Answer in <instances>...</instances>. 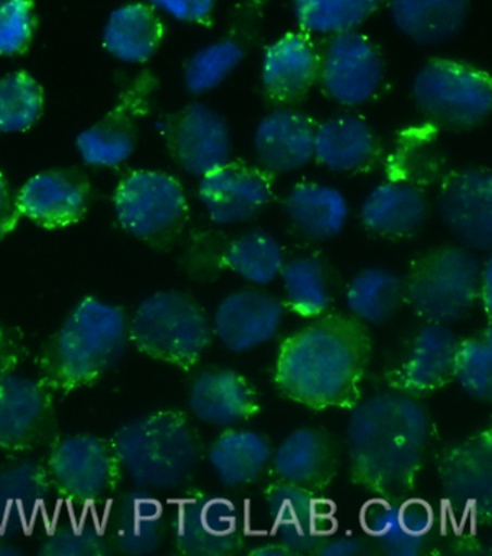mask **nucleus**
Returning a JSON list of instances; mask_svg holds the SVG:
<instances>
[{
	"label": "nucleus",
	"mask_w": 492,
	"mask_h": 556,
	"mask_svg": "<svg viewBox=\"0 0 492 556\" xmlns=\"http://www.w3.org/2000/svg\"><path fill=\"white\" fill-rule=\"evenodd\" d=\"M371 354L366 323L351 314L320 315L280 343L276 388L307 409L354 408L363 397Z\"/></svg>",
	"instance_id": "obj_1"
},
{
	"label": "nucleus",
	"mask_w": 492,
	"mask_h": 556,
	"mask_svg": "<svg viewBox=\"0 0 492 556\" xmlns=\"http://www.w3.org/2000/svg\"><path fill=\"white\" fill-rule=\"evenodd\" d=\"M346 453L354 484L386 498L415 490L430 440L428 409L416 396L377 393L351 408Z\"/></svg>",
	"instance_id": "obj_2"
},
{
	"label": "nucleus",
	"mask_w": 492,
	"mask_h": 556,
	"mask_svg": "<svg viewBox=\"0 0 492 556\" xmlns=\"http://www.w3.org/2000/svg\"><path fill=\"white\" fill-rule=\"evenodd\" d=\"M129 345L126 309L98 296L83 298L39 350L37 378L60 395L94 387Z\"/></svg>",
	"instance_id": "obj_3"
},
{
	"label": "nucleus",
	"mask_w": 492,
	"mask_h": 556,
	"mask_svg": "<svg viewBox=\"0 0 492 556\" xmlns=\"http://www.w3.org/2000/svg\"><path fill=\"white\" fill-rule=\"evenodd\" d=\"M110 441L131 488L157 496L190 488L204 453L200 433L178 409L127 420Z\"/></svg>",
	"instance_id": "obj_4"
},
{
	"label": "nucleus",
	"mask_w": 492,
	"mask_h": 556,
	"mask_svg": "<svg viewBox=\"0 0 492 556\" xmlns=\"http://www.w3.org/2000/svg\"><path fill=\"white\" fill-rule=\"evenodd\" d=\"M213 326L197 300L181 291H157L129 315L136 352L164 365L191 370L211 344Z\"/></svg>",
	"instance_id": "obj_5"
},
{
	"label": "nucleus",
	"mask_w": 492,
	"mask_h": 556,
	"mask_svg": "<svg viewBox=\"0 0 492 556\" xmlns=\"http://www.w3.org/2000/svg\"><path fill=\"white\" fill-rule=\"evenodd\" d=\"M43 463L56 503L81 514H101L125 479L112 441L93 433L56 437Z\"/></svg>",
	"instance_id": "obj_6"
},
{
	"label": "nucleus",
	"mask_w": 492,
	"mask_h": 556,
	"mask_svg": "<svg viewBox=\"0 0 492 556\" xmlns=\"http://www.w3.org/2000/svg\"><path fill=\"white\" fill-rule=\"evenodd\" d=\"M481 270L471 249H432L413 261L404 279V302L425 321H459L480 301Z\"/></svg>",
	"instance_id": "obj_7"
},
{
	"label": "nucleus",
	"mask_w": 492,
	"mask_h": 556,
	"mask_svg": "<svg viewBox=\"0 0 492 556\" xmlns=\"http://www.w3.org/2000/svg\"><path fill=\"white\" fill-rule=\"evenodd\" d=\"M412 98L426 119L441 128L471 130L492 108L490 74L463 61L432 59L417 72Z\"/></svg>",
	"instance_id": "obj_8"
},
{
	"label": "nucleus",
	"mask_w": 492,
	"mask_h": 556,
	"mask_svg": "<svg viewBox=\"0 0 492 556\" xmlns=\"http://www.w3.org/2000/svg\"><path fill=\"white\" fill-rule=\"evenodd\" d=\"M113 207L126 233L155 249L173 247L190 220L182 184L160 170H134L123 177Z\"/></svg>",
	"instance_id": "obj_9"
},
{
	"label": "nucleus",
	"mask_w": 492,
	"mask_h": 556,
	"mask_svg": "<svg viewBox=\"0 0 492 556\" xmlns=\"http://www.w3.org/2000/svg\"><path fill=\"white\" fill-rule=\"evenodd\" d=\"M318 52V85L328 99L355 108L379 93L384 80V60L366 35L355 30L328 35Z\"/></svg>",
	"instance_id": "obj_10"
},
{
	"label": "nucleus",
	"mask_w": 492,
	"mask_h": 556,
	"mask_svg": "<svg viewBox=\"0 0 492 556\" xmlns=\"http://www.w3.org/2000/svg\"><path fill=\"white\" fill-rule=\"evenodd\" d=\"M55 393L38 378L12 374L0 380V451L29 455L56 440Z\"/></svg>",
	"instance_id": "obj_11"
},
{
	"label": "nucleus",
	"mask_w": 492,
	"mask_h": 556,
	"mask_svg": "<svg viewBox=\"0 0 492 556\" xmlns=\"http://www.w3.org/2000/svg\"><path fill=\"white\" fill-rule=\"evenodd\" d=\"M168 531L179 554L231 555L244 546L243 518L235 503L206 493H188L174 503Z\"/></svg>",
	"instance_id": "obj_12"
},
{
	"label": "nucleus",
	"mask_w": 492,
	"mask_h": 556,
	"mask_svg": "<svg viewBox=\"0 0 492 556\" xmlns=\"http://www.w3.org/2000/svg\"><path fill=\"white\" fill-rule=\"evenodd\" d=\"M165 144L175 164L187 174L204 177L231 160L227 121L204 103H190L165 122Z\"/></svg>",
	"instance_id": "obj_13"
},
{
	"label": "nucleus",
	"mask_w": 492,
	"mask_h": 556,
	"mask_svg": "<svg viewBox=\"0 0 492 556\" xmlns=\"http://www.w3.org/2000/svg\"><path fill=\"white\" fill-rule=\"evenodd\" d=\"M274 186L275 175L261 166L230 160L201 178L198 199L214 225H240L266 208Z\"/></svg>",
	"instance_id": "obj_14"
},
{
	"label": "nucleus",
	"mask_w": 492,
	"mask_h": 556,
	"mask_svg": "<svg viewBox=\"0 0 492 556\" xmlns=\"http://www.w3.org/2000/svg\"><path fill=\"white\" fill-rule=\"evenodd\" d=\"M438 212L447 229L471 251L492 248V177L484 166L455 169L441 181Z\"/></svg>",
	"instance_id": "obj_15"
},
{
	"label": "nucleus",
	"mask_w": 492,
	"mask_h": 556,
	"mask_svg": "<svg viewBox=\"0 0 492 556\" xmlns=\"http://www.w3.org/2000/svg\"><path fill=\"white\" fill-rule=\"evenodd\" d=\"M153 90L155 78L144 73L123 91L116 106L108 115L78 135V153L86 164L116 168L134 155L139 122L147 115L149 96Z\"/></svg>",
	"instance_id": "obj_16"
},
{
	"label": "nucleus",
	"mask_w": 492,
	"mask_h": 556,
	"mask_svg": "<svg viewBox=\"0 0 492 556\" xmlns=\"http://www.w3.org/2000/svg\"><path fill=\"white\" fill-rule=\"evenodd\" d=\"M265 502L275 541L292 555L316 554L336 529L333 506L318 493L278 480L267 485Z\"/></svg>",
	"instance_id": "obj_17"
},
{
	"label": "nucleus",
	"mask_w": 492,
	"mask_h": 556,
	"mask_svg": "<svg viewBox=\"0 0 492 556\" xmlns=\"http://www.w3.org/2000/svg\"><path fill=\"white\" fill-rule=\"evenodd\" d=\"M491 431L443 451L439 477L452 510L472 522H489L492 498Z\"/></svg>",
	"instance_id": "obj_18"
},
{
	"label": "nucleus",
	"mask_w": 492,
	"mask_h": 556,
	"mask_svg": "<svg viewBox=\"0 0 492 556\" xmlns=\"http://www.w3.org/2000/svg\"><path fill=\"white\" fill-rule=\"evenodd\" d=\"M100 518L113 554H155L168 532V510L164 502L157 494L135 488L118 492Z\"/></svg>",
	"instance_id": "obj_19"
},
{
	"label": "nucleus",
	"mask_w": 492,
	"mask_h": 556,
	"mask_svg": "<svg viewBox=\"0 0 492 556\" xmlns=\"http://www.w3.org/2000/svg\"><path fill=\"white\" fill-rule=\"evenodd\" d=\"M91 184L85 170L54 168L34 175L16 194L22 216L43 229H64L86 217Z\"/></svg>",
	"instance_id": "obj_20"
},
{
	"label": "nucleus",
	"mask_w": 492,
	"mask_h": 556,
	"mask_svg": "<svg viewBox=\"0 0 492 556\" xmlns=\"http://www.w3.org/2000/svg\"><path fill=\"white\" fill-rule=\"evenodd\" d=\"M285 318L278 298L258 289L228 293L213 318V332L228 352L243 354L270 343Z\"/></svg>",
	"instance_id": "obj_21"
},
{
	"label": "nucleus",
	"mask_w": 492,
	"mask_h": 556,
	"mask_svg": "<svg viewBox=\"0 0 492 556\" xmlns=\"http://www.w3.org/2000/svg\"><path fill=\"white\" fill-rule=\"evenodd\" d=\"M54 493L46 463L16 455L0 463V529L25 538L41 527Z\"/></svg>",
	"instance_id": "obj_22"
},
{
	"label": "nucleus",
	"mask_w": 492,
	"mask_h": 556,
	"mask_svg": "<svg viewBox=\"0 0 492 556\" xmlns=\"http://www.w3.org/2000/svg\"><path fill=\"white\" fill-rule=\"evenodd\" d=\"M319 52L311 35L291 33L266 48L262 60V87L266 99L291 108L318 85Z\"/></svg>",
	"instance_id": "obj_23"
},
{
	"label": "nucleus",
	"mask_w": 492,
	"mask_h": 556,
	"mask_svg": "<svg viewBox=\"0 0 492 556\" xmlns=\"http://www.w3.org/2000/svg\"><path fill=\"white\" fill-rule=\"evenodd\" d=\"M318 122L297 109L278 108L258 122L254 151L258 166L272 175L291 174L315 156Z\"/></svg>",
	"instance_id": "obj_24"
},
{
	"label": "nucleus",
	"mask_w": 492,
	"mask_h": 556,
	"mask_svg": "<svg viewBox=\"0 0 492 556\" xmlns=\"http://www.w3.org/2000/svg\"><path fill=\"white\" fill-rule=\"evenodd\" d=\"M458 341L450 327L428 323L416 332L402 365L390 374V387L416 397L439 391L454 379Z\"/></svg>",
	"instance_id": "obj_25"
},
{
	"label": "nucleus",
	"mask_w": 492,
	"mask_h": 556,
	"mask_svg": "<svg viewBox=\"0 0 492 556\" xmlns=\"http://www.w3.org/2000/svg\"><path fill=\"white\" fill-rule=\"evenodd\" d=\"M191 414L206 425L232 428L261 413L256 389L232 369H206L197 375L188 391Z\"/></svg>",
	"instance_id": "obj_26"
},
{
	"label": "nucleus",
	"mask_w": 492,
	"mask_h": 556,
	"mask_svg": "<svg viewBox=\"0 0 492 556\" xmlns=\"http://www.w3.org/2000/svg\"><path fill=\"white\" fill-rule=\"evenodd\" d=\"M272 462L278 480L320 493L336 479L338 450L325 429L303 427L280 442Z\"/></svg>",
	"instance_id": "obj_27"
},
{
	"label": "nucleus",
	"mask_w": 492,
	"mask_h": 556,
	"mask_svg": "<svg viewBox=\"0 0 492 556\" xmlns=\"http://www.w3.org/2000/svg\"><path fill=\"white\" fill-rule=\"evenodd\" d=\"M428 217L429 200L424 188L404 179L380 184L359 208L363 226L370 233L386 239L411 238Z\"/></svg>",
	"instance_id": "obj_28"
},
{
	"label": "nucleus",
	"mask_w": 492,
	"mask_h": 556,
	"mask_svg": "<svg viewBox=\"0 0 492 556\" xmlns=\"http://www.w3.org/2000/svg\"><path fill=\"white\" fill-rule=\"evenodd\" d=\"M381 155L380 139L363 117H331L316 129L314 157L332 173H364L371 169Z\"/></svg>",
	"instance_id": "obj_29"
},
{
	"label": "nucleus",
	"mask_w": 492,
	"mask_h": 556,
	"mask_svg": "<svg viewBox=\"0 0 492 556\" xmlns=\"http://www.w3.org/2000/svg\"><path fill=\"white\" fill-rule=\"evenodd\" d=\"M164 37V22L152 4L127 3L110 13L101 41L114 59L142 64L156 54Z\"/></svg>",
	"instance_id": "obj_30"
},
{
	"label": "nucleus",
	"mask_w": 492,
	"mask_h": 556,
	"mask_svg": "<svg viewBox=\"0 0 492 556\" xmlns=\"http://www.w3.org/2000/svg\"><path fill=\"white\" fill-rule=\"evenodd\" d=\"M274 457V446L261 432L230 428L211 442L206 458L226 488L256 483Z\"/></svg>",
	"instance_id": "obj_31"
},
{
	"label": "nucleus",
	"mask_w": 492,
	"mask_h": 556,
	"mask_svg": "<svg viewBox=\"0 0 492 556\" xmlns=\"http://www.w3.org/2000/svg\"><path fill=\"white\" fill-rule=\"evenodd\" d=\"M285 212L299 233L315 242L337 238L350 216L345 195L336 187L316 182L293 186L285 199Z\"/></svg>",
	"instance_id": "obj_32"
},
{
	"label": "nucleus",
	"mask_w": 492,
	"mask_h": 556,
	"mask_svg": "<svg viewBox=\"0 0 492 556\" xmlns=\"http://www.w3.org/2000/svg\"><path fill=\"white\" fill-rule=\"evenodd\" d=\"M471 0H392L394 25L417 46L450 41L464 29Z\"/></svg>",
	"instance_id": "obj_33"
},
{
	"label": "nucleus",
	"mask_w": 492,
	"mask_h": 556,
	"mask_svg": "<svg viewBox=\"0 0 492 556\" xmlns=\"http://www.w3.org/2000/svg\"><path fill=\"white\" fill-rule=\"evenodd\" d=\"M256 42V29L243 22L231 26L217 41L202 47L184 67V85L191 94L217 89L250 54Z\"/></svg>",
	"instance_id": "obj_34"
},
{
	"label": "nucleus",
	"mask_w": 492,
	"mask_h": 556,
	"mask_svg": "<svg viewBox=\"0 0 492 556\" xmlns=\"http://www.w3.org/2000/svg\"><path fill=\"white\" fill-rule=\"evenodd\" d=\"M37 553L43 556H109L113 555L101 518L63 509L48 516L39 527Z\"/></svg>",
	"instance_id": "obj_35"
},
{
	"label": "nucleus",
	"mask_w": 492,
	"mask_h": 556,
	"mask_svg": "<svg viewBox=\"0 0 492 556\" xmlns=\"http://www.w3.org/2000/svg\"><path fill=\"white\" fill-rule=\"evenodd\" d=\"M285 253L278 239L265 230H250L224 247L219 266L248 282L266 287L279 278Z\"/></svg>",
	"instance_id": "obj_36"
},
{
	"label": "nucleus",
	"mask_w": 492,
	"mask_h": 556,
	"mask_svg": "<svg viewBox=\"0 0 492 556\" xmlns=\"http://www.w3.org/2000/svg\"><path fill=\"white\" fill-rule=\"evenodd\" d=\"M345 301L351 315L359 321L381 326L402 308L404 279L389 269H364L351 279Z\"/></svg>",
	"instance_id": "obj_37"
},
{
	"label": "nucleus",
	"mask_w": 492,
	"mask_h": 556,
	"mask_svg": "<svg viewBox=\"0 0 492 556\" xmlns=\"http://www.w3.org/2000/svg\"><path fill=\"white\" fill-rule=\"evenodd\" d=\"M285 304L291 313L305 319L327 314L331 305L328 274L324 262L315 256H299L285 261L280 270Z\"/></svg>",
	"instance_id": "obj_38"
},
{
	"label": "nucleus",
	"mask_w": 492,
	"mask_h": 556,
	"mask_svg": "<svg viewBox=\"0 0 492 556\" xmlns=\"http://www.w3.org/2000/svg\"><path fill=\"white\" fill-rule=\"evenodd\" d=\"M302 33L328 35L354 30L379 11L383 0H292Z\"/></svg>",
	"instance_id": "obj_39"
},
{
	"label": "nucleus",
	"mask_w": 492,
	"mask_h": 556,
	"mask_svg": "<svg viewBox=\"0 0 492 556\" xmlns=\"http://www.w3.org/2000/svg\"><path fill=\"white\" fill-rule=\"evenodd\" d=\"M362 527L381 553L390 556H419L429 546V536H415L403 527L399 498L376 497L363 506Z\"/></svg>",
	"instance_id": "obj_40"
},
{
	"label": "nucleus",
	"mask_w": 492,
	"mask_h": 556,
	"mask_svg": "<svg viewBox=\"0 0 492 556\" xmlns=\"http://www.w3.org/2000/svg\"><path fill=\"white\" fill-rule=\"evenodd\" d=\"M43 90L26 72L0 78V134H20L42 116Z\"/></svg>",
	"instance_id": "obj_41"
},
{
	"label": "nucleus",
	"mask_w": 492,
	"mask_h": 556,
	"mask_svg": "<svg viewBox=\"0 0 492 556\" xmlns=\"http://www.w3.org/2000/svg\"><path fill=\"white\" fill-rule=\"evenodd\" d=\"M454 379L464 391L478 401L492 396V340L491 328L478 336L467 337L456 345Z\"/></svg>",
	"instance_id": "obj_42"
},
{
	"label": "nucleus",
	"mask_w": 492,
	"mask_h": 556,
	"mask_svg": "<svg viewBox=\"0 0 492 556\" xmlns=\"http://www.w3.org/2000/svg\"><path fill=\"white\" fill-rule=\"evenodd\" d=\"M37 28L34 0H0V56L24 54Z\"/></svg>",
	"instance_id": "obj_43"
},
{
	"label": "nucleus",
	"mask_w": 492,
	"mask_h": 556,
	"mask_svg": "<svg viewBox=\"0 0 492 556\" xmlns=\"http://www.w3.org/2000/svg\"><path fill=\"white\" fill-rule=\"evenodd\" d=\"M28 354L24 332L20 328L0 324V380L16 374Z\"/></svg>",
	"instance_id": "obj_44"
},
{
	"label": "nucleus",
	"mask_w": 492,
	"mask_h": 556,
	"mask_svg": "<svg viewBox=\"0 0 492 556\" xmlns=\"http://www.w3.org/2000/svg\"><path fill=\"white\" fill-rule=\"evenodd\" d=\"M151 3L179 22L210 25L217 0H151Z\"/></svg>",
	"instance_id": "obj_45"
},
{
	"label": "nucleus",
	"mask_w": 492,
	"mask_h": 556,
	"mask_svg": "<svg viewBox=\"0 0 492 556\" xmlns=\"http://www.w3.org/2000/svg\"><path fill=\"white\" fill-rule=\"evenodd\" d=\"M399 516L403 527L415 536H429L434 525L432 507L420 498H399Z\"/></svg>",
	"instance_id": "obj_46"
},
{
	"label": "nucleus",
	"mask_w": 492,
	"mask_h": 556,
	"mask_svg": "<svg viewBox=\"0 0 492 556\" xmlns=\"http://www.w3.org/2000/svg\"><path fill=\"white\" fill-rule=\"evenodd\" d=\"M21 217L16 195H13L8 179L0 173V240H3L16 229Z\"/></svg>",
	"instance_id": "obj_47"
},
{
	"label": "nucleus",
	"mask_w": 492,
	"mask_h": 556,
	"mask_svg": "<svg viewBox=\"0 0 492 556\" xmlns=\"http://www.w3.org/2000/svg\"><path fill=\"white\" fill-rule=\"evenodd\" d=\"M367 544L358 538H338V540H329L325 542L316 554L323 556H358L367 554Z\"/></svg>",
	"instance_id": "obj_48"
},
{
	"label": "nucleus",
	"mask_w": 492,
	"mask_h": 556,
	"mask_svg": "<svg viewBox=\"0 0 492 556\" xmlns=\"http://www.w3.org/2000/svg\"><path fill=\"white\" fill-rule=\"evenodd\" d=\"M22 540H24V538L0 529V556H16L24 554L25 549L24 546H22Z\"/></svg>",
	"instance_id": "obj_49"
},
{
	"label": "nucleus",
	"mask_w": 492,
	"mask_h": 556,
	"mask_svg": "<svg viewBox=\"0 0 492 556\" xmlns=\"http://www.w3.org/2000/svg\"><path fill=\"white\" fill-rule=\"evenodd\" d=\"M480 301L484 305L487 315H490L491 306V260L482 264L481 280H480Z\"/></svg>",
	"instance_id": "obj_50"
},
{
	"label": "nucleus",
	"mask_w": 492,
	"mask_h": 556,
	"mask_svg": "<svg viewBox=\"0 0 492 556\" xmlns=\"http://www.w3.org/2000/svg\"><path fill=\"white\" fill-rule=\"evenodd\" d=\"M250 555L256 556H288L292 555L289 553L283 545H280L279 542H267V544L256 545V548L249 551Z\"/></svg>",
	"instance_id": "obj_51"
}]
</instances>
